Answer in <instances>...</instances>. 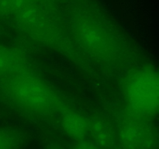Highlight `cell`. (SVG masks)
<instances>
[{
  "mask_svg": "<svg viewBox=\"0 0 159 149\" xmlns=\"http://www.w3.org/2000/svg\"><path fill=\"white\" fill-rule=\"evenodd\" d=\"M11 62V56L7 50L0 46V76L3 75L9 71Z\"/></svg>",
  "mask_w": 159,
  "mask_h": 149,
  "instance_id": "obj_7",
  "label": "cell"
},
{
  "mask_svg": "<svg viewBox=\"0 0 159 149\" xmlns=\"http://www.w3.org/2000/svg\"><path fill=\"white\" fill-rule=\"evenodd\" d=\"M60 126L64 133L74 141L89 140V119L78 112H64L61 116Z\"/></svg>",
  "mask_w": 159,
  "mask_h": 149,
  "instance_id": "obj_4",
  "label": "cell"
},
{
  "mask_svg": "<svg viewBox=\"0 0 159 149\" xmlns=\"http://www.w3.org/2000/svg\"><path fill=\"white\" fill-rule=\"evenodd\" d=\"M116 141L122 149H158V133L144 118H127L116 130Z\"/></svg>",
  "mask_w": 159,
  "mask_h": 149,
  "instance_id": "obj_3",
  "label": "cell"
},
{
  "mask_svg": "<svg viewBox=\"0 0 159 149\" xmlns=\"http://www.w3.org/2000/svg\"><path fill=\"white\" fill-rule=\"evenodd\" d=\"M45 149H65V148L62 147L61 144H57V143H51V144H48Z\"/></svg>",
  "mask_w": 159,
  "mask_h": 149,
  "instance_id": "obj_9",
  "label": "cell"
},
{
  "mask_svg": "<svg viewBox=\"0 0 159 149\" xmlns=\"http://www.w3.org/2000/svg\"><path fill=\"white\" fill-rule=\"evenodd\" d=\"M109 149H116V148H115V147H114V148H109Z\"/></svg>",
  "mask_w": 159,
  "mask_h": 149,
  "instance_id": "obj_10",
  "label": "cell"
},
{
  "mask_svg": "<svg viewBox=\"0 0 159 149\" xmlns=\"http://www.w3.org/2000/svg\"><path fill=\"white\" fill-rule=\"evenodd\" d=\"M11 100L23 110L38 114H48L58 106V99L48 85L33 77H19L2 85Z\"/></svg>",
  "mask_w": 159,
  "mask_h": 149,
  "instance_id": "obj_1",
  "label": "cell"
},
{
  "mask_svg": "<svg viewBox=\"0 0 159 149\" xmlns=\"http://www.w3.org/2000/svg\"><path fill=\"white\" fill-rule=\"evenodd\" d=\"M90 141L102 149L114 148L116 141V131L106 121L89 119Z\"/></svg>",
  "mask_w": 159,
  "mask_h": 149,
  "instance_id": "obj_5",
  "label": "cell"
},
{
  "mask_svg": "<svg viewBox=\"0 0 159 149\" xmlns=\"http://www.w3.org/2000/svg\"><path fill=\"white\" fill-rule=\"evenodd\" d=\"M23 143V135L12 127H0V149H19Z\"/></svg>",
  "mask_w": 159,
  "mask_h": 149,
  "instance_id": "obj_6",
  "label": "cell"
},
{
  "mask_svg": "<svg viewBox=\"0 0 159 149\" xmlns=\"http://www.w3.org/2000/svg\"><path fill=\"white\" fill-rule=\"evenodd\" d=\"M71 149H102L90 140L74 141Z\"/></svg>",
  "mask_w": 159,
  "mask_h": 149,
  "instance_id": "obj_8",
  "label": "cell"
},
{
  "mask_svg": "<svg viewBox=\"0 0 159 149\" xmlns=\"http://www.w3.org/2000/svg\"><path fill=\"white\" fill-rule=\"evenodd\" d=\"M158 75L152 68L138 70L130 75L125 86V98L130 110L147 119L158 114Z\"/></svg>",
  "mask_w": 159,
  "mask_h": 149,
  "instance_id": "obj_2",
  "label": "cell"
}]
</instances>
